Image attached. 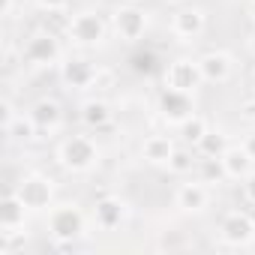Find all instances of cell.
Masks as SVG:
<instances>
[{
  "label": "cell",
  "mask_w": 255,
  "mask_h": 255,
  "mask_svg": "<svg viewBox=\"0 0 255 255\" xmlns=\"http://www.w3.org/2000/svg\"><path fill=\"white\" fill-rule=\"evenodd\" d=\"M45 231L54 240V249H75L87 237V213L75 201H60L45 213Z\"/></svg>",
  "instance_id": "1"
},
{
  "label": "cell",
  "mask_w": 255,
  "mask_h": 255,
  "mask_svg": "<svg viewBox=\"0 0 255 255\" xmlns=\"http://www.w3.org/2000/svg\"><path fill=\"white\" fill-rule=\"evenodd\" d=\"M54 159L66 174H90L102 162V147L93 135H66L57 144Z\"/></svg>",
  "instance_id": "2"
},
{
  "label": "cell",
  "mask_w": 255,
  "mask_h": 255,
  "mask_svg": "<svg viewBox=\"0 0 255 255\" xmlns=\"http://www.w3.org/2000/svg\"><path fill=\"white\" fill-rule=\"evenodd\" d=\"M111 33V21H105L102 12L96 9H78L72 12V21L63 33V39L72 45V48H81V51H90V48H102L105 39Z\"/></svg>",
  "instance_id": "3"
},
{
  "label": "cell",
  "mask_w": 255,
  "mask_h": 255,
  "mask_svg": "<svg viewBox=\"0 0 255 255\" xmlns=\"http://www.w3.org/2000/svg\"><path fill=\"white\" fill-rule=\"evenodd\" d=\"M21 57H24L21 63L33 66V69H54V66H60V60L66 57L63 42H60V33H54L48 27L33 30L24 39V45H21Z\"/></svg>",
  "instance_id": "4"
},
{
  "label": "cell",
  "mask_w": 255,
  "mask_h": 255,
  "mask_svg": "<svg viewBox=\"0 0 255 255\" xmlns=\"http://www.w3.org/2000/svg\"><path fill=\"white\" fill-rule=\"evenodd\" d=\"M150 30V12L141 3H120L111 12V33L123 45H135Z\"/></svg>",
  "instance_id": "5"
},
{
  "label": "cell",
  "mask_w": 255,
  "mask_h": 255,
  "mask_svg": "<svg viewBox=\"0 0 255 255\" xmlns=\"http://www.w3.org/2000/svg\"><path fill=\"white\" fill-rule=\"evenodd\" d=\"M15 192H18V198L24 201V207H27L30 213H48V210L57 204V183H54V177H48V174H42V171L24 174V177L18 180Z\"/></svg>",
  "instance_id": "6"
},
{
  "label": "cell",
  "mask_w": 255,
  "mask_h": 255,
  "mask_svg": "<svg viewBox=\"0 0 255 255\" xmlns=\"http://www.w3.org/2000/svg\"><path fill=\"white\" fill-rule=\"evenodd\" d=\"M216 237L231 246V249H246L255 243V213L249 210H228L219 225H216Z\"/></svg>",
  "instance_id": "7"
},
{
  "label": "cell",
  "mask_w": 255,
  "mask_h": 255,
  "mask_svg": "<svg viewBox=\"0 0 255 255\" xmlns=\"http://www.w3.org/2000/svg\"><path fill=\"white\" fill-rule=\"evenodd\" d=\"M162 84L171 87V90H180V93H192L195 96L201 90V84H204L201 69H198V57L180 54V57L168 60V66L162 72Z\"/></svg>",
  "instance_id": "8"
},
{
  "label": "cell",
  "mask_w": 255,
  "mask_h": 255,
  "mask_svg": "<svg viewBox=\"0 0 255 255\" xmlns=\"http://www.w3.org/2000/svg\"><path fill=\"white\" fill-rule=\"evenodd\" d=\"M129 216H132V207L120 195H102V198H96V204L90 210V219L99 231H120V228H126Z\"/></svg>",
  "instance_id": "9"
},
{
  "label": "cell",
  "mask_w": 255,
  "mask_h": 255,
  "mask_svg": "<svg viewBox=\"0 0 255 255\" xmlns=\"http://www.w3.org/2000/svg\"><path fill=\"white\" fill-rule=\"evenodd\" d=\"M96 72H99V66H96L90 57H84V54H66V57L60 60V66H57L60 84H63L66 90H78V93L90 90Z\"/></svg>",
  "instance_id": "10"
},
{
  "label": "cell",
  "mask_w": 255,
  "mask_h": 255,
  "mask_svg": "<svg viewBox=\"0 0 255 255\" xmlns=\"http://www.w3.org/2000/svg\"><path fill=\"white\" fill-rule=\"evenodd\" d=\"M210 201H213V186H207L201 177L183 180V183H177V189H174V207H177V213H183V216H201V213L210 207Z\"/></svg>",
  "instance_id": "11"
},
{
  "label": "cell",
  "mask_w": 255,
  "mask_h": 255,
  "mask_svg": "<svg viewBox=\"0 0 255 255\" xmlns=\"http://www.w3.org/2000/svg\"><path fill=\"white\" fill-rule=\"evenodd\" d=\"M204 30H207V12H204V6L186 3V6L174 9V15H171V36L174 39L195 42L198 36H204Z\"/></svg>",
  "instance_id": "12"
},
{
  "label": "cell",
  "mask_w": 255,
  "mask_h": 255,
  "mask_svg": "<svg viewBox=\"0 0 255 255\" xmlns=\"http://www.w3.org/2000/svg\"><path fill=\"white\" fill-rule=\"evenodd\" d=\"M198 69H201V78L204 84H228L234 78V54L231 51H222V48H210L204 54H198Z\"/></svg>",
  "instance_id": "13"
},
{
  "label": "cell",
  "mask_w": 255,
  "mask_h": 255,
  "mask_svg": "<svg viewBox=\"0 0 255 255\" xmlns=\"http://www.w3.org/2000/svg\"><path fill=\"white\" fill-rule=\"evenodd\" d=\"M156 111H159V117H162L168 126H177L183 117H189V114L195 111L192 93H180V90L162 87V93H159V99H156Z\"/></svg>",
  "instance_id": "14"
},
{
  "label": "cell",
  "mask_w": 255,
  "mask_h": 255,
  "mask_svg": "<svg viewBox=\"0 0 255 255\" xmlns=\"http://www.w3.org/2000/svg\"><path fill=\"white\" fill-rule=\"evenodd\" d=\"M177 135H165V132H153V135H147L144 141H141V147H138V156L147 162V165H153V168H165L168 165V159L174 156V150H177Z\"/></svg>",
  "instance_id": "15"
},
{
  "label": "cell",
  "mask_w": 255,
  "mask_h": 255,
  "mask_svg": "<svg viewBox=\"0 0 255 255\" xmlns=\"http://www.w3.org/2000/svg\"><path fill=\"white\" fill-rule=\"evenodd\" d=\"M30 117H33V123L39 126V135H54L60 126H63V105L54 99V96H39L33 105H30V111H27Z\"/></svg>",
  "instance_id": "16"
},
{
  "label": "cell",
  "mask_w": 255,
  "mask_h": 255,
  "mask_svg": "<svg viewBox=\"0 0 255 255\" xmlns=\"http://www.w3.org/2000/svg\"><path fill=\"white\" fill-rule=\"evenodd\" d=\"M78 120L87 126V129H105V126L114 123V105L105 96H90L78 105Z\"/></svg>",
  "instance_id": "17"
},
{
  "label": "cell",
  "mask_w": 255,
  "mask_h": 255,
  "mask_svg": "<svg viewBox=\"0 0 255 255\" xmlns=\"http://www.w3.org/2000/svg\"><path fill=\"white\" fill-rule=\"evenodd\" d=\"M27 216H30V210L24 207V201L12 189L3 198V204H0V231H21V228H27Z\"/></svg>",
  "instance_id": "18"
},
{
  "label": "cell",
  "mask_w": 255,
  "mask_h": 255,
  "mask_svg": "<svg viewBox=\"0 0 255 255\" xmlns=\"http://www.w3.org/2000/svg\"><path fill=\"white\" fill-rule=\"evenodd\" d=\"M219 162H222V168H225V177L234 180V183H240V180L255 168V159L246 153L243 144H231V147L219 156Z\"/></svg>",
  "instance_id": "19"
},
{
  "label": "cell",
  "mask_w": 255,
  "mask_h": 255,
  "mask_svg": "<svg viewBox=\"0 0 255 255\" xmlns=\"http://www.w3.org/2000/svg\"><path fill=\"white\" fill-rule=\"evenodd\" d=\"M3 135H6L9 144H33L39 138V126L33 123L30 114L18 111L9 123H3Z\"/></svg>",
  "instance_id": "20"
},
{
  "label": "cell",
  "mask_w": 255,
  "mask_h": 255,
  "mask_svg": "<svg viewBox=\"0 0 255 255\" xmlns=\"http://www.w3.org/2000/svg\"><path fill=\"white\" fill-rule=\"evenodd\" d=\"M207 129H210V120L207 117H201V114H189V117H183L177 126H174V135H177V141L180 144H189V147H198V141L207 135Z\"/></svg>",
  "instance_id": "21"
},
{
  "label": "cell",
  "mask_w": 255,
  "mask_h": 255,
  "mask_svg": "<svg viewBox=\"0 0 255 255\" xmlns=\"http://www.w3.org/2000/svg\"><path fill=\"white\" fill-rule=\"evenodd\" d=\"M198 150L195 147H189V144H177V150H174V156L168 159V174H174V177H189V174H195V168H198Z\"/></svg>",
  "instance_id": "22"
},
{
  "label": "cell",
  "mask_w": 255,
  "mask_h": 255,
  "mask_svg": "<svg viewBox=\"0 0 255 255\" xmlns=\"http://www.w3.org/2000/svg\"><path fill=\"white\" fill-rule=\"evenodd\" d=\"M231 147V138H228V132L225 129H213V126H210V129H207V135L198 141V156H213V159H219L225 150Z\"/></svg>",
  "instance_id": "23"
},
{
  "label": "cell",
  "mask_w": 255,
  "mask_h": 255,
  "mask_svg": "<svg viewBox=\"0 0 255 255\" xmlns=\"http://www.w3.org/2000/svg\"><path fill=\"white\" fill-rule=\"evenodd\" d=\"M195 177H201V180H204L207 186H219V183H228V177H225V168H222V162H219V159H213V156H201V159H198Z\"/></svg>",
  "instance_id": "24"
},
{
  "label": "cell",
  "mask_w": 255,
  "mask_h": 255,
  "mask_svg": "<svg viewBox=\"0 0 255 255\" xmlns=\"http://www.w3.org/2000/svg\"><path fill=\"white\" fill-rule=\"evenodd\" d=\"M69 21H72L69 9H54V12H45V27H48V30H54V33H60V36L66 33Z\"/></svg>",
  "instance_id": "25"
},
{
  "label": "cell",
  "mask_w": 255,
  "mask_h": 255,
  "mask_svg": "<svg viewBox=\"0 0 255 255\" xmlns=\"http://www.w3.org/2000/svg\"><path fill=\"white\" fill-rule=\"evenodd\" d=\"M108 87H114V72L111 69H105V66H99V72H96V78H93V84H90V93H105Z\"/></svg>",
  "instance_id": "26"
},
{
  "label": "cell",
  "mask_w": 255,
  "mask_h": 255,
  "mask_svg": "<svg viewBox=\"0 0 255 255\" xmlns=\"http://www.w3.org/2000/svg\"><path fill=\"white\" fill-rule=\"evenodd\" d=\"M240 195H243V201H246V204H252V207H255V168L240 180Z\"/></svg>",
  "instance_id": "27"
},
{
  "label": "cell",
  "mask_w": 255,
  "mask_h": 255,
  "mask_svg": "<svg viewBox=\"0 0 255 255\" xmlns=\"http://www.w3.org/2000/svg\"><path fill=\"white\" fill-rule=\"evenodd\" d=\"M237 111H240V120H243V123H249V126H255V93H252L249 99H243Z\"/></svg>",
  "instance_id": "28"
},
{
  "label": "cell",
  "mask_w": 255,
  "mask_h": 255,
  "mask_svg": "<svg viewBox=\"0 0 255 255\" xmlns=\"http://www.w3.org/2000/svg\"><path fill=\"white\" fill-rule=\"evenodd\" d=\"M36 9L42 12H54V9H69V0H33Z\"/></svg>",
  "instance_id": "29"
},
{
  "label": "cell",
  "mask_w": 255,
  "mask_h": 255,
  "mask_svg": "<svg viewBox=\"0 0 255 255\" xmlns=\"http://www.w3.org/2000/svg\"><path fill=\"white\" fill-rule=\"evenodd\" d=\"M240 144H243V147H246V153H249V156L255 159V129H252V132H246Z\"/></svg>",
  "instance_id": "30"
},
{
  "label": "cell",
  "mask_w": 255,
  "mask_h": 255,
  "mask_svg": "<svg viewBox=\"0 0 255 255\" xmlns=\"http://www.w3.org/2000/svg\"><path fill=\"white\" fill-rule=\"evenodd\" d=\"M0 111H3V123H9V120H12V117L18 114V111L12 108V102H9V99H3V105H0Z\"/></svg>",
  "instance_id": "31"
},
{
  "label": "cell",
  "mask_w": 255,
  "mask_h": 255,
  "mask_svg": "<svg viewBox=\"0 0 255 255\" xmlns=\"http://www.w3.org/2000/svg\"><path fill=\"white\" fill-rule=\"evenodd\" d=\"M15 3H18V0H3V18L15 15Z\"/></svg>",
  "instance_id": "32"
},
{
  "label": "cell",
  "mask_w": 255,
  "mask_h": 255,
  "mask_svg": "<svg viewBox=\"0 0 255 255\" xmlns=\"http://www.w3.org/2000/svg\"><path fill=\"white\" fill-rule=\"evenodd\" d=\"M246 51L255 57V27H252V30H249V36H246Z\"/></svg>",
  "instance_id": "33"
},
{
  "label": "cell",
  "mask_w": 255,
  "mask_h": 255,
  "mask_svg": "<svg viewBox=\"0 0 255 255\" xmlns=\"http://www.w3.org/2000/svg\"><path fill=\"white\" fill-rule=\"evenodd\" d=\"M249 81H252V93H255V69H252V78Z\"/></svg>",
  "instance_id": "34"
},
{
  "label": "cell",
  "mask_w": 255,
  "mask_h": 255,
  "mask_svg": "<svg viewBox=\"0 0 255 255\" xmlns=\"http://www.w3.org/2000/svg\"><path fill=\"white\" fill-rule=\"evenodd\" d=\"M123 3H144V0H123Z\"/></svg>",
  "instance_id": "35"
},
{
  "label": "cell",
  "mask_w": 255,
  "mask_h": 255,
  "mask_svg": "<svg viewBox=\"0 0 255 255\" xmlns=\"http://www.w3.org/2000/svg\"><path fill=\"white\" fill-rule=\"evenodd\" d=\"M252 3H255V0H252Z\"/></svg>",
  "instance_id": "36"
}]
</instances>
